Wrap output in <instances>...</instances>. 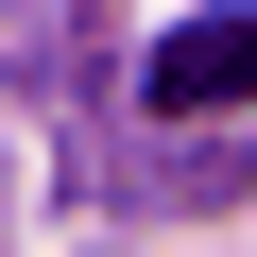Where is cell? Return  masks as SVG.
I'll return each mask as SVG.
<instances>
[{"label":"cell","instance_id":"obj_1","mask_svg":"<svg viewBox=\"0 0 257 257\" xmlns=\"http://www.w3.org/2000/svg\"><path fill=\"white\" fill-rule=\"evenodd\" d=\"M155 120H223V103H257V18H189V35H155Z\"/></svg>","mask_w":257,"mask_h":257}]
</instances>
